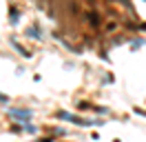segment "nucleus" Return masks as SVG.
Masks as SVG:
<instances>
[{"label": "nucleus", "instance_id": "1", "mask_svg": "<svg viewBox=\"0 0 146 142\" xmlns=\"http://www.w3.org/2000/svg\"><path fill=\"white\" fill-rule=\"evenodd\" d=\"M11 115H13V118H25V120H27V118H31V111H29V109H20V111H11Z\"/></svg>", "mask_w": 146, "mask_h": 142}]
</instances>
